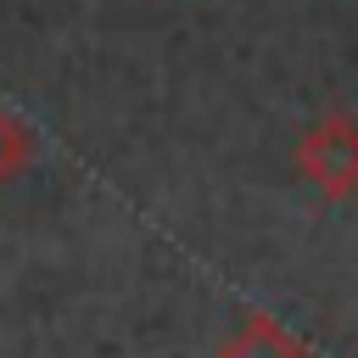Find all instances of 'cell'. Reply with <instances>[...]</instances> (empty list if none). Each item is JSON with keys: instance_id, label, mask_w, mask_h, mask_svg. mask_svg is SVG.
<instances>
[{"instance_id": "3", "label": "cell", "mask_w": 358, "mask_h": 358, "mask_svg": "<svg viewBox=\"0 0 358 358\" xmlns=\"http://www.w3.org/2000/svg\"><path fill=\"white\" fill-rule=\"evenodd\" d=\"M28 157H34V134H28V123H22L17 112L0 106V190L28 168Z\"/></svg>"}, {"instance_id": "2", "label": "cell", "mask_w": 358, "mask_h": 358, "mask_svg": "<svg viewBox=\"0 0 358 358\" xmlns=\"http://www.w3.org/2000/svg\"><path fill=\"white\" fill-rule=\"evenodd\" d=\"M213 358H313V347H302L285 324H274L268 313H246L241 330L213 352Z\"/></svg>"}, {"instance_id": "1", "label": "cell", "mask_w": 358, "mask_h": 358, "mask_svg": "<svg viewBox=\"0 0 358 358\" xmlns=\"http://www.w3.org/2000/svg\"><path fill=\"white\" fill-rule=\"evenodd\" d=\"M296 173L330 201L358 196V117L324 112L319 123H308L296 140Z\"/></svg>"}]
</instances>
